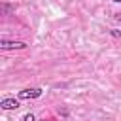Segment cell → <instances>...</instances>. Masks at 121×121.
<instances>
[{"label": "cell", "instance_id": "obj_5", "mask_svg": "<svg viewBox=\"0 0 121 121\" xmlns=\"http://www.w3.org/2000/svg\"><path fill=\"white\" fill-rule=\"evenodd\" d=\"M21 121H36V117H34V115H32V113H25V115H23V119H21Z\"/></svg>", "mask_w": 121, "mask_h": 121}, {"label": "cell", "instance_id": "obj_4", "mask_svg": "<svg viewBox=\"0 0 121 121\" xmlns=\"http://www.w3.org/2000/svg\"><path fill=\"white\" fill-rule=\"evenodd\" d=\"M13 8H15V6H11V4H6V2H4V4H2V8H0V9H2V15H6V13H8L9 9H13Z\"/></svg>", "mask_w": 121, "mask_h": 121}, {"label": "cell", "instance_id": "obj_6", "mask_svg": "<svg viewBox=\"0 0 121 121\" xmlns=\"http://www.w3.org/2000/svg\"><path fill=\"white\" fill-rule=\"evenodd\" d=\"M110 34H112L113 38H121V30H117V28H112V30H110Z\"/></svg>", "mask_w": 121, "mask_h": 121}, {"label": "cell", "instance_id": "obj_8", "mask_svg": "<svg viewBox=\"0 0 121 121\" xmlns=\"http://www.w3.org/2000/svg\"><path fill=\"white\" fill-rule=\"evenodd\" d=\"M112 2H119V4H121V0H112Z\"/></svg>", "mask_w": 121, "mask_h": 121}, {"label": "cell", "instance_id": "obj_7", "mask_svg": "<svg viewBox=\"0 0 121 121\" xmlns=\"http://www.w3.org/2000/svg\"><path fill=\"white\" fill-rule=\"evenodd\" d=\"M115 19H117V23H121V11H119V13H115Z\"/></svg>", "mask_w": 121, "mask_h": 121}, {"label": "cell", "instance_id": "obj_1", "mask_svg": "<svg viewBox=\"0 0 121 121\" xmlns=\"http://www.w3.org/2000/svg\"><path fill=\"white\" fill-rule=\"evenodd\" d=\"M43 95V89L42 87H28V89H23L17 93V98L19 100H30V98H40Z\"/></svg>", "mask_w": 121, "mask_h": 121}, {"label": "cell", "instance_id": "obj_3", "mask_svg": "<svg viewBox=\"0 0 121 121\" xmlns=\"http://www.w3.org/2000/svg\"><path fill=\"white\" fill-rule=\"evenodd\" d=\"M0 108L2 110H17L19 108V98H2L0 100Z\"/></svg>", "mask_w": 121, "mask_h": 121}, {"label": "cell", "instance_id": "obj_2", "mask_svg": "<svg viewBox=\"0 0 121 121\" xmlns=\"http://www.w3.org/2000/svg\"><path fill=\"white\" fill-rule=\"evenodd\" d=\"M28 45L25 43V42H17V40H0V49H4V51H9V49H26Z\"/></svg>", "mask_w": 121, "mask_h": 121}]
</instances>
